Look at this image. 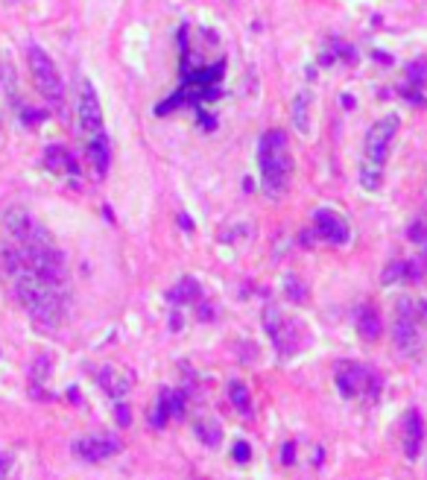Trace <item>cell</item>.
Here are the masks:
<instances>
[{
  "label": "cell",
  "instance_id": "obj_1",
  "mask_svg": "<svg viewBox=\"0 0 427 480\" xmlns=\"http://www.w3.org/2000/svg\"><path fill=\"white\" fill-rule=\"evenodd\" d=\"M6 240H0V272L29 320L41 328H59L68 311V267L56 240L24 208L3 214Z\"/></svg>",
  "mask_w": 427,
  "mask_h": 480
},
{
  "label": "cell",
  "instance_id": "obj_2",
  "mask_svg": "<svg viewBox=\"0 0 427 480\" xmlns=\"http://www.w3.org/2000/svg\"><path fill=\"white\" fill-rule=\"evenodd\" d=\"M258 167L260 182L269 196H278L293 176V156H290V138L284 129H269L258 141Z\"/></svg>",
  "mask_w": 427,
  "mask_h": 480
},
{
  "label": "cell",
  "instance_id": "obj_3",
  "mask_svg": "<svg viewBox=\"0 0 427 480\" xmlns=\"http://www.w3.org/2000/svg\"><path fill=\"white\" fill-rule=\"evenodd\" d=\"M337 387L345 398H363L375 401L383 389V378L363 363H339L337 369Z\"/></svg>",
  "mask_w": 427,
  "mask_h": 480
},
{
  "label": "cell",
  "instance_id": "obj_4",
  "mask_svg": "<svg viewBox=\"0 0 427 480\" xmlns=\"http://www.w3.org/2000/svg\"><path fill=\"white\" fill-rule=\"evenodd\" d=\"M27 59H29L32 80H36L41 97H45L47 103H53V106H62V100H64V85H62L59 68L53 64V59L38 45H29L27 47Z\"/></svg>",
  "mask_w": 427,
  "mask_h": 480
},
{
  "label": "cell",
  "instance_id": "obj_5",
  "mask_svg": "<svg viewBox=\"0 0 427 480\" xmlns=\"http://www.w3.org/2000/svg\"><path fill=\"white\" fill-rule=\"evenodd\" d=\"M398 123H401L398 115H387V117H380V120H375V123L369 126L366 141H363V149H366L363 161L383 167V161H387V156H389L392 141H395V135H398Z\"/></svg>",
  "mask_w": 427,
  "mask_h": 480
},
{
  "label": "cell",
  "instance_id": "obj_6",
  "mask_svg": "<svg viewBox=\"0 0 427 480\" xmlns=\"http://www.w3.org/2000/svg\"><path fill=\"white\" fill-rule=\"evenodd\" d=\"M76 115H80V126L85 135H100L106 132L103 129V106H100V97H97L94 85L88 80L80 82V103H76Z\"/></svg>",
  "mask_w": 427,
  "mask_h": 480
},
{
  "label": "cell",
  "instance_id": "obj_7",
  "mask_svg": "<svg viewBox=\"0 0 427 480\" xmlns=\"http://www.w3.org/2000/svg\"><path fill=\"white\" fill-rule=\"evenodd\" d=\"M395 346L401 348L404 355H419L422 348V337H419V328H415V313H413V302L404 299L398 302V320H395Z\"/></svg>",
  "mask_w": 427,
  "mask_h": 480
},
{
  "label": "cell",
  "instance_id": "obj_8",
  "mask_svg": "<svg viewBox=\"0 0 427 480\" xmlns=\"http://www.w3.org/2000/svg\"><path fill=\"white\" fill-rule=\"evenodd\" d=\"M120 448H123V442L117 436H85V440L73 442V454L85 463H103L108 457H114Z\"/></svg>",
  "mask_w": 427,
  "mask_h": 480
},
{
  "label": "cell",
  "instance_id": "obj_9",
  "mask_svg": "<svg viewBox=\"0 0 427 480\" xmlns=\"http://www.w3.org/2000/svg\"><path fill=\"white\" fill-rule=\"evenodd\" d=\"M313 226H316V235H319L325 243H334V246L348 243V223L337 211L316 208L313 211Z\"/></svg>",
  "mask_w": 427,
  "mask_h": 480
},
{
  "label": "cell",
  "instance_id": "obj_10",
  "mask_svg": "<svg viewBox=\"0 0 427 480\" xmlns=\"http://www.w3.org/2000/svg\"><path fill=\"white\" fill-rule=\"evenodd\" d=\"M401 436H404V454L407 460H419L422 442H424V419L419 416V410L410 407L401 419Z\"/></svg>",
  "mask_w": 427,
  "mask_h": 480
},
{
  "label": "cell",
  "instance_id": "obj_11",
  "mask_svg": "<svg viewBox=\"0 0 427 480\" xmlns=\"http://www.w3.org/2000/svg\"><path fill=\"white\" fill-rule=\"evenodd\" d=\"M184 416V392L179 389H164L158 405H156V416H152V424L156 428H164L167 419H182Z\"/></svg>",
  "mask_w": 427,
  "mask_h": 480
},
{
  "label": "cell",
  "instance_id": "obj_12",
  "mask_svg": "<svg viewBox=\"0 0 427 480\" xmlns=\"http://www.w3.org/2000/svg\"><path fill=\"white\" fill-rule=\"evenodd\" d=\"M354 325H357V334L363 337L366 343H371V340H378L380 337V313L371 308V304H360L357 308V313H354Z\"/></svg>",
  "mask_w": 427,
  "mask_h": 480
},
{
  "label": "cell",
  "instance_id": "obj_13",
  "mask_svg": "<svg viewBox=\"0 0 427 480\" xmlns=\"http://www.w3.org/2000/svg\"><path fill=\"white\" fill-rule=\"evenodd\" d=\"M88 158H91L94 173L103 179L106 173H108V165H112V149H108V138H106V132L91 135V138H88Z\"/></svg>",
  "mask_w": 427,
  "mask_h": 480
},
{
  "label": "cell",
  "instance_id": "obj_14",
  "mask_svg": "<svg viewBox=\"0 0 427 480\" xmlns=\"http://www.w3.org/2000/svg\"><path fill=\"white\" fill-rule=\"evenodd\" d=\"M45 161H47V167H50L53 173H71V176H76V173H80L73 156H71V152L64 149V147H47Z\"/></svg>",
  "mask_w": 427,
  "mask_h": 480
},
{
  "label": "cell",
  "instance_id": "obj_15",
  "mask_svg": "<svg viewBox=\"0 0 427 480\" xmlns=\"http://www.w3.org/2000/svg\"><path fill=\"white\" fill-rule=\"evenodd\" d=\"M293 126L302 135L310 132V94L308 91L295 94V100H293Z\"/></svg>",
  "mask_w": 427,
  "mask_h": 480
},
{
  "label": "cell",
  "instance_id": "obj_16",
  "mask_svg": "<svg viewBox=\"0 0 427 480\" xmlns=\"http://www.w3.org/2000/svg\"><path fill=\"white\" fill-rule=\"evenodd\" d=\"M196 299H199V285H196L193 278H184L179 287L170 290V302H176V304H182V302H196Z\"/></svg>",
  "mask_w": 427,
  "mask_h": 480
},
{
  "label": "cell",
  "instance_id": "obj_17",
  "mask_svg": "<svg viewBox=\"0 0 427 480\" xmlns=\"http://www.w3.org/2000/svg\"><path fill=\"white\" fill-rule=\"evenodd\" d=\"M228 398H232V405L240 413H252V398H249V389H246L243 381H234V384L228 387Z\"/></svg>",
  "mask_w": 427,
  "mask_h": 480
},
{
  "label": "cell",
  "instance_id": "obj_18",
  "mask_svg": "<svg viewBox=\"0 0 427 480\" xmlns=\"http://www.w3.org/2000/svg\"><path fill=\"white\" fill-rule=\"evenodd\" d=\"M407 82L413 85V88H422V85L427 82V62L424 59L407 64Z\"/></svg>",
  "mask_w": 427,
  "mask_h": 480
},
{
  "label": "cell",
  "instance_id": "obj_19",
  "mask_svg": "<svg viewBox=\"0 0 427 480\" xmlns=\"http://www.w3.org/2000/svg\"><path fill=\"white\" fill-rule=\"evenodd\" d=\"M196 436H199V440L205 442V445H211V448H214V445H220V424H196Z\"/></svg>",
  "mask_w": 427,
  "mask_h": 480
},
{
  "label": "cell",
  "instance_id": "obj_20",
  "mask_svg": "<svg viewBox=\"0 0 427 480\" xmlns=\"http://www.w3.org/2000/svg\"><path fill=\"white\" fill-rule=\"evenodd\" d=\"M410 237H413V243H419L422 249H427V223L424 220H415L410 226Z\"/></svg>",
  "mask_w": 427,
  "mask_h": 480
},
{
  "label": "cell",
  "instance_id": "obj_21",
  "mask_svg": "<svg viewBox=\"0 0 427 480\" xmlns=\"http://www.w3.org/2000/svg\"><path fill=\"white\" fill-rule=\"evenodd\" d=\"M284 285H287V296H290L293 302H304V299H308L304 293H299L302 285H299V278H295V276H287V281H284Z\"/></svg>",
  "mask_w": 427,
  "mask_h": 480
},
{
  "label": "cell",
  "instance_id": "obj_22",
  "mask_svg": "<svg viewBox=\"0 0 427 480\" xmlns=\"http://www.w3.org/2000/svg\"><path fill=\"white\" fill-rule=\"evenodd\" d=\"M234 460L237 463H249V442H237L234 445Z\"/></svg>",
  "mask_w": 427,
  "mask_h": 480
},
{
  "label": "cell",
  "instance_id": "obj_23",
  "mask_svg": "<svg viewBox=\"0 0 427 480\" xmlns=\"http://www.w3.org/2000/svg\"><path fill=\"white\" fill-rule=\"evenodd\" d=\"M281 460L287 463V466L295 460V445H293V442H287V445H284V448H281Z\"/></svg>",
  "mask_w": 427,
  "mask_h": 480
},
{
  "label": "cell",
  "instance_id": "obj_24",
  "mask_svg": "<svg viewBox=\"0 0 427 480\" xmlns=\"http://www.w3.org/2000/svg\"><path fill=\"white\" fill-rule=\"evenodd\" d=\"M114 416H117V422H120V424H129V422H132V416H129V407H126V405H117Z\"/></svg>",
  "mask_w": 427,
  "mask_h": 480
},
{
  "label": "cell",
  "instance_id": "obj_25",
  "mask_svg": "<svg viewBox=\"0 0 427 480\" xmlns=\"http://www.w3.org/2000/svg\"><path fill=\"white\" fill-rule=\"evenodd\" d=\"M9 463H12V460H9V457H3V454H0V475H6V472H9Z\"/></svg>",
  "mask_w": 427,
  "mask_h": 480
}]
</instances>
